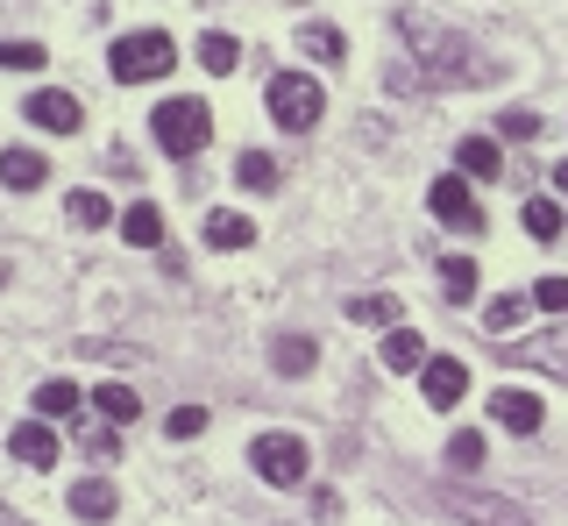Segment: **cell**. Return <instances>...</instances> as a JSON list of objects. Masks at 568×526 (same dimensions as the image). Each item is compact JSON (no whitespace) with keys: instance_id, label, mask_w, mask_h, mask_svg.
<instances>
[{"instance_id":"obj_1","label":"cell","mask_w":568,"mask_h":526,"mask_svg":"<svg viewBox=\"0 0 568 526\" xmlns=\"http://www.w3.org/2000/svg\"><path fill=\"white\" fill-rule=\"evenodd\" d=\"M398 37H405V58H413V72L426 85H490L497 79V64L476 58V43L462 37V29H448L440 14H426V8L398 14Z\"/></svg>"},{"instance_id":"obj_2","label":"cell","mask_w":568,"mask_h":526,"mask_svg":"<svg viewBox=\"0 0 568 526\" xmlns=\"http://www.w3.org/2000/svg\"><path fill=\"white\" fill-rule=\"evenodd\" d=\"M171 64H178V43L164 37V29H135V37H121L114 50H106L114 85H150V79H164Z\"/></svg>"},{"instance_id":"obj_3","label":"cell","mask_w":568,"mask_h":526,"mask_svg":"<svg viewBox=\"0 0 568 526\" xmlns=\"http://www.w3.org/2000/svg\"><path fill=\"white\" fill-rule=\"evenodd\" d=\"M150 135L171 156H200L213 143V108H206V100H192V93H178V100H164V108L150 114Z\"/></svg>"},{"instance_id":"obj_4","label":"cell","mask_w":568,"mask_h":526,"mask_svg":"<svg viewBox=\"0 0 568 526\" xmlns=\"http://www.w3.org/2000/svg\"><path fill=\"white\" fill-rule=\"evenodd\" d=\"M320 108H327L320 79H306V72H277L271 79V121H277V129H313Z\"/></svg>"},{"instance_id":"obj_5","label":"cell","mask_w":568,"mask_h":526,"mask_svg":"<svg viewBox=\"0 0 568 526\" xmlns=\"http://www.w3.org/2000/svg\"><path fill=\"white\" fill-rule=\"evenodd\" d=\"M248 463H256V477H263V484H277V490L306 484V442H298V434H256Z\"/></svg>"},{"instance_id":"obj_6","label":"cell","mask_w":568,"mask_h":526,"mask_svg":"<svg viewBox=\"0 0 568 526\" xmlns=\"http://www.w3.org/2000/svg\"><path fill=\"white\" fill-rule=\"evenodd\" d=\"M497 356L526 363V371H547L555 384H568V321L540 327V335H519V342H497Z\"/></svg>"},{"instance_id":"obj_7","label":"cell","mask_w":568,"mask_h":526,"mask_svg":"<svg viewBox=\"0 0 568 526\" xmlns=\"http://www.w3.org/2000/svg\"><path fill=\"white\" fill-rule=\"evenodd\" d=\"M426 206H434V221L462 227V235H476V227H484V214H476V192H469V179H462V171H448V179L426 185Z\"/></svg>"},{"instance_id":"obj_8","label":"cell","mask_w":568,"mask_h":526,"mask_svg":"<svg viewBox=\"0 0 568 526\" xmlns=\"http://www.w3.org/2000/svg\"><path fill=\"white\" fill-rule=\"evenodd\" d=\"M419 392H426V406H434V413H455L462 398H469V363H462V356H426Z\"/></svg>"},{"instance_id":"obj_9","label":"cell","mask_w":568,"mask_h":526,"mask_svg":"<svg viewBox=\"0 0 568 526\" xmlns=\"http://www.w3.org/2000/svg\"><path fill=\"white\" fill-rule=\"evenodd\" d=\"M22 114L36 121V129H50V135H79V121H85V108L64 93V85H43V93H29Z\"/></svg>"},{"instance_id":"obj_10","label":"cell","mask_w":568,"mask_h":526,"mask_svg":"<svg viewBox=\"0 0 568 526\" xmlns=\"http://www.w3.org/2000/svg\"><path fill=\"white\" fill-rule=\"evenodd\" d=\"M8 448H14V463H29V469H50V463H58V434H50L43 419H22V427L8 434Z\"/></svg>"},{"instance_id":"obj_11","label":"cell","mask_w":568,"mask_h":526,"mask_svg":"<svg viewBox=\"0 0 568 526\" xmlns=\"http://www.w3.org/2000/svg\"><path fill=\"white\" fill-rule=\"evenodd\" d=\"M490 419H497V427H511V434H540V398H532V392H497L490 398Z\"/></svg>"},{"instance_id":"obj_12","label":"cell","mask_w":568,"mask_h":526,"mask_svg":"<svg viewBox=\"0 0 568 526\" xmlns=\"http://www.w3.org/2000/svg\"><path fill=\"white\" fill-rule=\"evenodd\" d=\"M455 513L469 519V526H526L519 505H505V498H484V490H455Z\"/></svg>"},{"instance_id":"obj_13","label":"cell","mask_w":568,"mask_h":526,"mask_svg":"<svg viewBox=\"0 0 568 526\" xmlns=\"http://www.w3.org/2000/svg\"><path fill=\"white\" fill-rule=\"evenodd\" d=\"M313 363H320V342H313V335H277V342H271V371H277V377H306Z\"/></svg>"},{"instance_id":"obj_14","label":"cell","mask_w":568,"mask_h":526,"mask_svg":"<svg viewBox=\"0 0 568 526\" xmlns=\"http://www.w3.org/2000/svg\"><path fill=\"white\" fill-rule=\"evenodd\" d=\"M455 164H462V179H497V171H505V156H497L490 135H462V143H455Z\"/></svg>"},{"instance_id":"obj_15","label":"cell","mask_w":568,"mask_h":526,"mask_svg":"<svg viewBox=\"0 0 568 526\" xmlns=\"http://www.w3.org/2000/svg\"><path fill=\"white\" fill-rule=\"evenodd\" d=\"M121 242H135V250H164V214H156L150 200H135L129 214H121Z\"/></svg>"},{"instance_id":"obj_16","label":"cell","mask_w":568,"mask_h":526,"mask_svg":"<svg viewBox=\"0 0 568 526\" xmlns=\"http://www.w3.org/2000/svg\"><path fill=\"white\" fill-rule=\"evenodd\" d=\"M248 242H256V221L248 214H206V250H248Z\"/></svg>"},{"instance_id":"obj_17","label":"cell","mask_w":568,"mask_h":526,"mask_svg":"<svg viewBox=\"0 0 568 526\" xmlns=\"http://www.w3.org/2000/svg\"><path fill=\"white\" fill-rule=\"evenodd\" d=\"M476 277H484V271H476L469 256H448V263H440V300H448V306H476Z\"/></svg>"},{"instance_id":"obj_18","label":"cell","mask_w":568,"mask_h":526,"mask_svg":"<svg viewBox=\"0 0 568 526\" xmlns=\"http://www.w3.org/2000/svg\"><path fill=\"white\" fill-rule=\"evenodd\" d=\"M0 185H8V192H36V185H43V156H36V150H0Z\"/></svg>"},{"instance_id":"obj_19","label":"cell","mask_w":568,"mask_h":526,"mask_svg":"<svg viewBox=\"0 0 568 526\" xmlns=\"http://www.w3.org/2000/svg\"><path fill=\"white\" fill-rule=\"evenodd\" d=\"M93 406H100L106 427H129V419H142V398L129 392V384H114V377H106L100 392H93Z\"/></svg>"},{"instance_id":"obj_20","label":"cell","mask_w":568,"mask_h":526,"mask_svg":"<svg viewBox=\"0 0 568 526\" xmlns=\"http://www.w3.org/2000/svg\"><path fill=\"white\" fill-rule=\"evenodd\" d=\"M298 50H306L313 64H342L348 58V37H342V29H327V22H306V29H298Z\"/></svg>"},{"instance_id":"obj_21","label":"cell","mask_w":568,"mask_h":526,"mask_svg":"<svg viewBox=\"0 0 568 526\" xmlns=\"http://www.w3.org/2000/svg\"><path fill=\"white\" fill-rule=\"evenodd\" d=\"M526 292H505V300H490L484 306V327H490V342H511V335H519V321H526Z\"/></svg>"},{"instance_id":"obj_22","label":"cell","mask_w":568,"mask_h":526,"mask_svg":"<svg viewBox=\"0 0 568 526\" xmlns=\"http://www.w3.org/2000/svg\"><path fill=\"white\" fill-rule=\"evenodd\" d=\"M384 371H426V342L413 327H390L384 335Z\"/></svg>"},{"instance_id":"obj_23","label":"cell","mask_w":568,"mask_h":526,"mask_svg":"<svg viewBox=\"0 0 568 526\" xmlns=\"http://www.w3.org/2000/svg\"><path fill=\"white\" fill-rule=\"evenodd\" d=\"M71 413H79V384H71V377L36 384V419H71Z\"/></svg>"},{"instance_id":"obj_24","label":"cell","mask_w":568,"mask_h":526,"mask_svg":"<svg viewBox=\"0 0 568 526\" xmlns=\"http://www.w3.org/2000/svg\"><path fill=\"white\" fill-rule=\"evenodd\" d=\"M114 484H100V477H85V484H71V513L79 519H114Z\"/></svg>"},{"instance_id":"obj_25","label":"cell","mask_w":568,"mask_h":526,"mask_svg":"<svg viewBox=\"0 0 568 526\" xmlns=\"http://www.w3.org/2000/svg\"><path fill=\"white\" fill-rule=\"evenodd\" d=\"M200 64H206L213 79H227V72L242 64V43H235V37H221V29H206V37H200Z\"/></svg>"},{"instance_id":"obj_26","label":"cell","mask_w":568,"mask_h":526,"mask_svg":"<svg viewBox=\"0 0 568 526\" xmlns=\"http://www.w3.org/2000/svg\"><path fill=\"white\" fill-rule=\"evenodd\" d=\"M64 214H71V227H106V221H114V206H106L100 200V192H71V200H64Z\"/></svg>"},{"instance_id":"obj_27","label":"cell","mask_w":568,"mask_h":526,"mask_svg":"<svg viewBox=\"0 0 568 526\" xmlns=\"http://www.w3.org/2000/svg\"><path fill=\"white\" fill-rule=\"evenodd\" d=\"M519 221H526V235H532V242H555V235H561V206H555V200H526V206H519Z\"/></svg>"},{"instance_id":"obj_28","label":"cell","mask_w":568,"mask_h":526,"mask_svg":"<svg viewBox=\"0 0 568 526\" xmlns=\"http://www.w3.org/2000/svg\"><path fill=\"white\" fill-rule=\"evenodd\" d=\"M235 179H242L248 192H277V164H271L263 150H242V156H235Z\"/></svg>"},{"instance_id":"obj_29","label":"cell","mask_w":568,"mask_h":526,"mask_svg":"<svg viewBox=\"0 0 568 526\" xmlns=\"http://www.w3.org/2000/svg\"><path fill=\"white\" fill-rule=\"evenodd\" d=\"M348 321H363V327H398V300L363 292V300H348Z\"/></svg>"},{"instance_id":"obj_30","label":"cell","mask_w":568,"mask_h":526,"mask_svg":"<svg viewBox=\"0 0 568 526\" xmlns=\"http://www.w3.org/2000/svg\"><path fill=\"white\" fill-rule=\"evenodd\" d=\"M448 469H455V477H469V469H484V434H469V427H462L455 442H448Z\"/></svg>"},{"instance_id":"obj_31","label":"cell","mask_w":568,"mask_h":526,"mask_svg":"<svg viewBox=\"0 0 568 526\" xmlns=\"http://www.w3.org/2000/svg\"><path fill=\"white\" fill-rule=\"evenodd\" d=\"M43 43H0V72H43Z\"/></svg>"},{"instance_id":"obj_32","label":"cell","mask_w":568,"mask_h":526,"mask_svg":"<svg viewBox=\"0 0 568 526\" xmlns=\"http://www.w3.org/2000/svg\"><path fill=\"white\" fill-rule=\"evenodd\" d=\"M497 135H511V143H532V135H540V114L505 108V114H497Z\"/></svg>"},{"instance_id":"obj_33","label":"cell","mask_w":568,"mask_h":526,"mask_svg":"<svg viewBox=\"0 0 568 526\" xmlns=\"http://www.w3.org/2000/svg\"><path fill=\"white\" fill-rule=\"evenodd\" d=\"M164 434H171V442H192V434H206V406H178V413L164 419Z\"/></svg>"},{"instance_id":"obj_34","label":"cell","mask_w":568,"mask_h":526,"mask_svg":"<svg viewBox=\"0 0 568 526\" xmlns=\"http://www.w3.org/2000/svg\"><path fill=\"white\" fill-rule=\"evenodd\" d=\"M532 306H547V313L568 321V277H540V285H532Z\"/></svg>"},{"instance_id":"obj_35","label":"cell","mask_w":568,"mask_h":526,"mask_svg":"<svg viewBox=\"0 0 568 526\" xmlns=\"http://www.w3.org/2000/svg\"><path fill=\"white\" fill-rule=\"evenodd\" d=\"M79 448H85V455H114V448H121V427H93Z\"/></svg>"},{"instance_id":"obj_36","label":"cell","mask_w":568,"mask_h":526,"mask_svg":"<svg viewBox=\"0 0 568 526\" xmlns=\"http://www.w3.org/2000/svg\"><path fill=\"white\" fill-rule=\"evenodd\" d=\"M0 526H29L22 513H14V505H0Z\"/></svg>"},{"instance_id":"obj_37","label":"cell","mask_w":568,"mask_h":526,"mask_svg":"<svg viewBox=\"0 0 568 526\" xmlns=\"http://www.w3.org/2000/svg\"><path fill=\"white\" fill-rule=\"evenodd\" d=\"M555 192H568V164H555Z\"/></svg>"}]
</instances>
